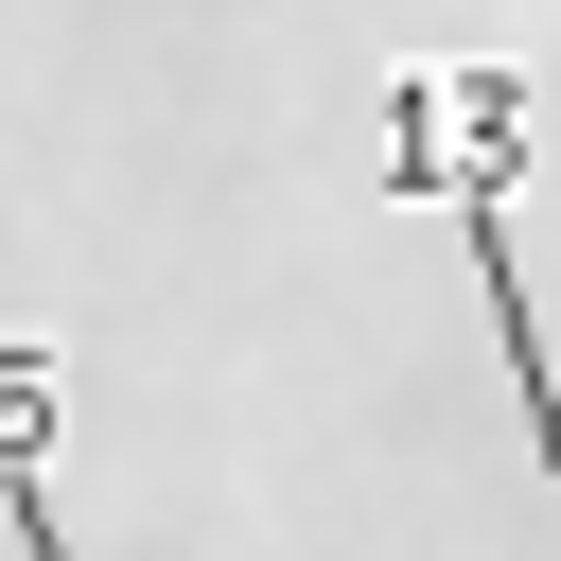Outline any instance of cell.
Segmentation results:
<instances>
[{"instance_id": "1", "label": "cell", "mask_w": 561, "mask_h": 561, "mask_svg": "<svg viewBox=\"0 0 561 561\" xmlns=\"http://www.w3.org/2000/svg\"><path fill=\"white\" fill-rule=\"evenodd\" d=\"M438 193H456V245H473V280H491V351H508V403H526V456H543V491H561V368H543V316H526V263H508V140H491V158H438Z\"/></svg>"}, {"instance_id": "2", "label": "cell", "mask_w": 561, "mask_h": 561, "mask_svg": "<svg viewBox=\"0 0 561 561\" xmlns=\"http://www.w3.org/2000/svg\"><path fill=\"white\" fill-rule=\"evenodd\" d=\"M0 508H18V561H70V526H53V456H35V368L0 351Z\"/></svg>"}]
</instances>
